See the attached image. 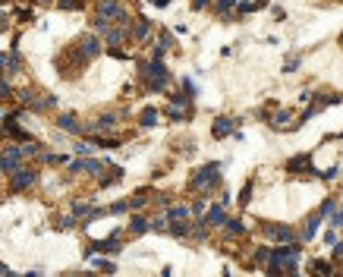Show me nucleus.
Returning a JSON list of instances; mask_svg holds the SVG:
<instances>
[{
  "mask_svg": "<svg viewBox=\"0 0 343 277\" xmlns=\"http://www.w3.org/2000/svg\"><path fill=\"white\" fill-rule=\"evenodd\" d=\"M230 133V120H217V126H214V136H227Z\"/></svg>",
  "mask_w": 343,
  "mask_h": 277,
  "instance_id": "f257e3e1",
  "label": "nucleus"
},
{
  "mask_svg": "<svg viewBox=\"0 0 343 277\" xmlns=\"http://www.w3.org/2000/svg\"><path fill=\"white\" fill-rule=\"evenodd\" d=\"M315 230H318V218L308 221V227H305V239H312V236H315Z\"/></svg>",
  "mask_w": 343,
  "mask_h": 277,
  "instance_id": "f03ea898",
  "label": "nucleus"
},
{
  "mask_svg": "<svg viewBox=\"0 0 343 277\" xmlns=\"http://www.w3.org/2000/svg\"><path fill=\"white\" fill-rule=\"evenodd\" d=\"M132 233H145V221H142V218L132 221Z\"/></svg>",
  "mask_w": 343,
  "mask_h": 277,
  "instance_id": "7ed1b4c3",
  "label": "nucleus"
},
{
  "mask_svg": "<svg viewBox=\"0 0 343 277\" xmlns=\"http://www.w3.org/2000/svg\"><path fill=\"white\" fill-rule=\"evenodd\" d=\"M334 227H343V208H340V214L334 218Z\"/></svg>",
  "mask_w": 343,
  "mask_h": 277,
  "instance_id": "20e7f679",
  "label": "nucleus"
}]
</instances>
